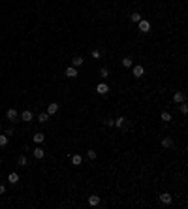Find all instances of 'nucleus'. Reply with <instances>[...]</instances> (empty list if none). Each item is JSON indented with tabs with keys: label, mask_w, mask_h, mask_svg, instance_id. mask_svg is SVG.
<instances>
[{
	"label": "nucleus",
	"mask_w": 188,
	"mask_h": 209,
	"mask_svg": "<svg viewBox=\"0 0 188 209\" xmlns=\"http://www.w3.org/2000/svg\"><path fill=\"white\" fill-rule=\"evenodd\" d=\"M70 160H72V164L77 168V166H81L83 164V157L79 155V153H73V155H70Z\"/></svg>",
	"instance_id": "nucleus-13"
},
{
	"label": "nucleus",
	"mask_w": 188,
	"mask_h": 209,
	"mask_svg": "<svg viewBox=\"0 0 188 209\" xmlns=\"http://www.w3.org/2000/svg\"><path fill=\"white\" fill-rule=\"evenodd\" d=\"M8 139H9V138H8L6 134H0V147H6V145H8Z\"/></svg>",
	"instance_id": "nucleus-26"
},
{
	"label": "nucleus",
	"mask_w": 188,
	"mask_h": 209,
	"mask_svg": "<svg viewBox=\"0 0 188 209\" xmlns=\"http://www.w3.org/2000/svg\"><path fill=\"white\" fill-rule=\"evenodd\" d=\"M186 100V92L184 91H175L173 92V96H171V102L177 106V104H181V102H184Z\"/></svg>",
	"instance_id": "nucleus-6"
},
{
	"label": "nucleus",
	"mask_w": 188,
	"mask_h": 209,
	"mask_svg": "<svg viewBox=\"0 0 188 209\" xmlns=\"http://www.w3.org/2000/svg\"><path fill=\"white\" fill-rule=\"evenodd\" d=\"M32 141H34V143H43V141H45V134H43V132H36V134L32 136Z\"/></svg>",
	"instance_id": "nucleus-18"
},
{
	"label": "nucleus",
	"mask_w": 188,
	"mask_h": 209,
	"mask_svg": "<svg viewBox=\"0 0 188 209\" xmlns=\"http://www.w3.org/2000/svg\"><path fill=\"white\" fill-rule=\"evenodd\" d=\"M17 164H19L21 168H27V166H28V160H27V157H25V155H21V157L17 158Z\"/></svg>",
	"instance_id": "nucleus-23"
},
{
	"label": "nucleus",
	"mask_w": 188,
	"mask_h": 209,
	"mask_svg": "<svg viewBox=\"0 0 188 209\" xmlns=\"http://www.w3.org/2000/svg\"><path fill=\"white\" fill-rule=\"evenodd\" d=\"M6 119H8V121H12V123H13V121H17V119H19L17 109H15V107H9L8 111H6Z\"/></svg>",
	"instance_id": "nucleus-11"
},
{
	"label": "nucleus",
	"mask_w": 188,
	"mask_h": 209,
	"mask_svg": "<svg viewBox=\"0 0 188 209\" xmlns=\"http://www.w3.org/2000/svg\"><path fill=\"white\" fill-rule=\"evenodd\" d=\"M32 155H34V158H38V160H41L43 157H45V151H43L41 147H36L34 151H32Z\"/></svg>",
	"instance_id": "nucleus-19"
},
{
	"label": "nucleus",
	"mask_w": 188,
	"mask_h": 209,
	"mask_svg": "<svg viewBox=\"0 0 188 209\" xmlns=\"http://www.w3.org/2000/svg\"><path fill=\"white\" fill-rule=\"evenodd\" d=\"M102 123H104L105 128H115V119H113V117H105Z\"/></svg>",
	"instance_id": "nucleus-20"
},
{
	"label": "nucleus",
	"mask_w": 188,
	"mask_h": 209,
	"mask_svg": "<svg viewBox=\"0 0 188 209\" xmlns=\"http://www.w3.org/2000/svg\"><path fill=\"white\" fill-rule=\"evenodd\" d=\"M38 121H40V123H47V121H49V113L47 111H40Z\"/></svg>",
	"instance_id": "nucleus-25"
},
{
	"label": "nucleus",
	"mask_w": 188,
	"mask_h": 209,
	"mask_svg": "<svg viewBox=\"0 0 188 209\" xmlns=\"http://www.w3.org/2000/svg\"><path fill=\"white\" fill-rule=\"evenodd\" d=\"M160 121L164 124H169L171 121H173V115H171V111H168V109H164V111H160Z\"/></svg>",
	"instance_id": "nucleus-9"
},
{
	"label": "nucleus",
	"mask_w": 188,
	"mask_h": 209,
	"mask_svg": "<svg viewBox=\"0 0 188 209\" xmlns=\"http://www.w3.org/2000/svg\"><path fill=\"white\" fill-rule=\"evenodd\" d=\"M0 164H2V157H0Z\"/></svg>",
	"instance_id": "nucleus-29"
},
{
	"label": "nucleus",
	"mask_w": 188,
	"mask_h": 209,
	"mask_svg": "<svg viewBox=\"0 0 188 209\" xmlns=\"http://www.w3.org/2000/svg\"><path fill=\"white\" fill-rule=\"evenodd\" d=\"M59 109H60V106H59L57 102H51V104L47 106V109H45V111H47L49 115H57V113H59Z\"/></svg>",
	"instance_id": "nucleus-14"
},
{
	"label": "nucleus",
	"mask_w": 188,
	"mask_h": 209,
	"mask_svg": "<svg viewBox=\"0 0 188 209\" xmlns=\"http://www.w3.org/2000/svg\"><path fill=\"white\" fill-rule=\"evenodd\" d=\"M151 28H152V25H151L149 19H141L137 23V32H139V34H149Z\"/></svg>",
	"instance_id": "nucleus-2"
},
{
	"label": "nucleus",
	"mask_w": 188,
	"mask_h": 209,
	"mask_svg": "<svg viewBox=\"0 0 188 209\" xmlns=\"http://www.w3.org/2000/svg\"><path fill=\"white\" fill-rule=\"evenodd\" d=\"M87 158H88V160H96V158H98V151L92 149V147L87 149Z\"/></svg>",
	"instance_id": "nucleus-21"
},
{
	"label": "nucleus",
	"mask_w": 188,
	"mask_h": 209,
	"mask_svg": "<svg viewBox=\"0 0 188 209\" xmlns=\"http://www.w3.org/2000/svg\"><path fill=\"white\" fill-rule=\"evenodd\" d=\"M6 136L12 138V136H13V128H8V130H6Z\"/></svg>",
	"instance_id": "nucleus-27"
},
{
	"label": "nucleus",
	"mask_w": 188,
	"mask_h": 209,
	"mask_svg": "<svg viewBox=\"0 0 188 209\" xmlns=\"http://www.w3.org/2000/svg\"><path fill=\"white\" fill-rule=\"evenodd\" d=\"M4 192H6V186H4V185H0V194H4Z\"/></svg>",
	"instance_id": "nucleus-28"
},
{
	"label": "nucleus",
	"mask_w": 188,
	"mask_h": 209,
	"mask_svg": "<svg viewBox=\"0 0 188 209\" xmlns=\"http://www.w3.org/2000/svg\"><path fill=\"white\" fill-rule=\"evenodd\" d=\"M141 19H143V13H139V12H134V13L130 15V23H132V25H137Z\"/></svg>",
	"instance_id": "nucleus-17"
},
{
	"label": "nucleus",
	"mask_w": 188,
	"mask_h": 209,
	"mask_svg": "<svg viewBox=\"0 0 188 209\" xmlns=\"http://www.w3.org/2000/svg\"><path fill=\"white\" fill-rule=\"evenodd\" d=\"M158 204H160V205H171V204H173V194L168 192V190H165V192H160V194H158Z\"/></svg>",
	"instance_id": "nucleus-1"
},
{
	"label": "nucleus",
	"mask_w": 188,
	"mask_h": 209,
	"mask_svg": "<svg viewBox=\"0 0 188 209\" xmlns=\"http://www.w3.org/2000/svg\"><path fill=\"white\" fill-rule=\"evenodd\" d=\"M132 75H134L136 79H141L143 75H145V66H143V64H136V66H132Z\"/></svg>",
	"instance_id": "nucleus-4"
},
{
	"label": "nucleus",
	"mask_w": 188,
	"mask_h": 209,
	"mask_svg": "<svg viewBox=\"0 0 188 209\" xmlns=\"http://www.w3.org/2000/svg\"><path fill=\"white\" fill-rule=\"evenodd\" d=\"M8 181L12 183V185H17V183H19V173H17V171H12V173L8 175Z\"/></svg>",
	"instance_id": "nucleus-22"
},
{
	"label": "nucleus",
	"mask_w": 188,
	"mask_h": 209,
	"mask_svg": "<svg viewBox=\"0 0 188 209\" xmlns=\"http://www.w3.org/2000/svg\"><path fill=\"white\" fill-rule=\"evenodd\" d=\"M98 74H100L102 81H105V79H109V77H111V72H109V68H107V66H100V70H98Z\"/></svg>",
	"instance_id": "nucleus-12"
},
{
	"label": "nucleus",
	"mask_w": 188,
	"mask_h": 209,
	"mask_svg": "<svg viewBox=\"0 0 188 209\" xmlns=\"http://www.w3.org/2000/svg\"><path fill=\"white\" fill-rule=\"evenodd\" d=\"M177 106H179V111L183 113V115H186L188 113V102L184 100V102H181V104H177Z\"/></svg>",
	"instance_id": "nucleus-24"
},
{
	"label": "nucleus",
	"mask_w": 188,
	"mask_h": 209,
	"mask_svg": "<svg viewBox=\"0 0 188 209\" xmlns=\"http://www.w3.org/2000/svg\"><path fill=\"white\" fill-rule=\"evenodd\" d=\"M132 64H134V59H132L130 55L122 57V60H120V66H122V68H132Z\"/></svg>",
	"instance_id": "nucleus-15"
},
{
	"label": "nucleus",
	"mask_w": 188,
	"mask_h": 209,
	"mask_svg": "<svg viewBox=\"0 0 188 209\" xmlns=\"http://www.w3.org/2000/svg\"><path fill=\"white\" fill-rule=\"evenodd\" d=\"M160 147H162V149H173V147H175L173 136H164V138L160 139Z\"/></svg>",
	"instance_id": "nucleus-5"
},
{
	"label": "nucleus",
	"mask_w": 188,
	"mask_h": 209,
	"mask_svg": "<svg viewBox=\"0 0 188 209\" xmlns=\"http://www.w3.org/2000/svg\"><path fill=\"white\" fill-rule=\"evenodd\" d=\"M85 64V57L83 55H73L72 57V66L73 68H79V66H83Z\"/></svg>",
	"instance_id": "nucleus-10"
},
{
	"label": "nucleus",
	"mask_w": 188,
	"mask_h": 209,
	"mask_svg": "<svg viewBox=\"0 0 188 209\" xmlns=\"http://www.w3.org/2000/svg\"><path fill=\"white\" fill-rule=\"evenodd\" d=\"M64 75H66L68 79H77V77H79V72H77V68H73V66L70 64V66H66Z\"/></svg>",
	"instance_id": "nucleus-7"
},
{
	"label": "nucleus",
	"mask_w": 188,
	"mask_h": 209,
	"mask_svg": "<svg viewBox=\"0 0 188 209\" xmlns=\"http://www.w3.org/2000/svg\"><path fill=\"white\" fill-rule=\"evenodd\" d=\"M32 119H34V113H32L30 109H25V111L21 113V121H25V123H30Z\"/></svg>",
	"instance_id": "nucleus-16"
},
{
	"label": "nucleus",
	"mask_w": 188,
	"mask_h": 209,
	"mask_svg": "<svg viewBox=\"0 0 188 209\" xmlns=\"http://www.w3.org/2000/svg\"><path fill=\"white\" fill-rule=\"evenodd\" d=\"M109 91H111V89H109V85H107L105 81H100V83L94 87V92H96L98 96H107Z\"/></svg>",
	"instance_id": "nucleus-3"
},
{
	"label": "nucleus",
	"mask_w": 188,
	"mask_h": 209,
	"mask_svg": "<svg viewBox=\"0 0 188 209\" xmlns=\"http://www.w3.org/2000/svg\"><path fill=\"white\" fill-rule=\"evenodd\" d=\"M87 204L90 205V207H98L102 204V196H98V194H90V196H87Z\"/></svg>",
	"instance_id": "nucleus-8"
}]
</instances>
